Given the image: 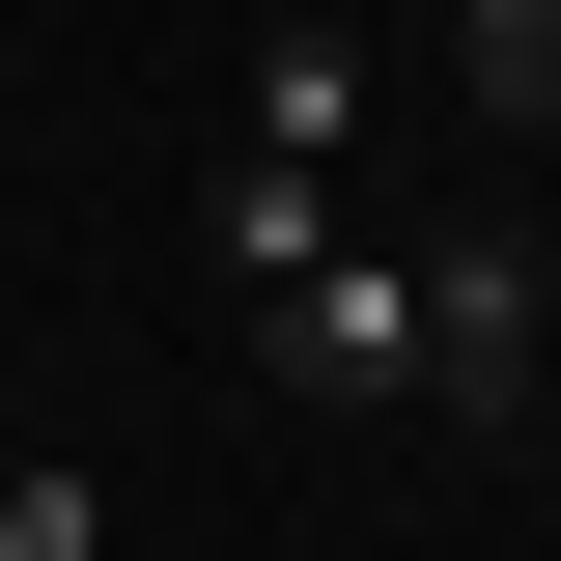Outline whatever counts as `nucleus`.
Wrapping results in <instances>:
<instances>
[{"mask_svg": "<svg viewBox=\"0 0 561 561\" xmlns=\"http://www.w3.org/2000/svg\"><path fill=\"white\" fill-rule=\"evenodd\" d=\"M225 140H253V169H337L365 140V28H253V113Z\"/></svg>", "mask_w": 561, "mask_h": 561, "instance_id": "3", "label": "nucleus"}, {"mask_svg": "<svg viewBox=\"0 0 561 561\" xmlns=\"http://www.w3.org/2000/svg\"><path fill=\"white\" fill-rule=\"evenodd\" d=\"M197 253L225 280H309V253H337V169H253V140H225V169H197Z\"/></svg>", "mask_w": 561, "mask_h": 561, "instance_id": "4", "label": "nucleus"}, {"mask_svg": "<svg viewBox=\"0 0 561 561\" xmlns=\"http://www.w3.org/2000/svg\"><path fill=\"white\" fill-rule=\"evenodd\" d=\"M253 365H280L309 421H393V393H421V253H365V225H337L309 280H253Z\"/></svg>", "mask_w": 561, "mask_h": 561, "instance_id": "1", "label": "nucleus"}, {"mask_svg": "<svg viewBox=\"0 0 561 561\" xmlns=\"http://www.w3.org/2000/svg\"><path fill=\"white\" fill-rule=\"evenodd\" d=\"M449 57H478L505 140H561V0H449Z\"/></svg>", "mask_w": 561, "mask_h": 561, "instance_id": "5", "label": "nucleus"}, {"mask_svg": "<svg viewBox=\"0 0 561 561\" xmlns=\"http://www.w3.org/2000/svg\"><path fill=\"white\" fill-rule=\"evenodd\" d=\"M534 280L561 253H505V225L421 253V421H534Z\"/></svg>", "mask_w": 561, "mask_h": 561, "instance_id": "2", "label": "nucleus"}, {"mask_svg": "<svg viewBox=\"0 0 561 561\" xmlns=\"http://www.w3.org/2000/svg\"><path fill=\"white\" fill-rule=\"evenodd\" d=\"M0 561H113V505L84 478H0Z\"/></svg>", "mask_w": 561, "mask_h": 561, "instance_id": "6", "label": "nucleus"}]
</instances>
